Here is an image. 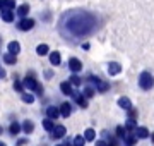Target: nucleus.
Wrapping results in <instances>:
<instances>
[{"instance_id": "4be33fe9", "label": "nucleus", "mask_w": 154, "mask_h": 146, "mask_svg": "<svg viewBox=\"0 0 154 146\" xmlns=\"http://www.w3.org/2000/svg\"><path fill=\"white\" fill-rule=\"evenodd\" d=\"M84 138H86V141H94L96 139V132H94V129H86L84 131Z\"/></svg>"}, {"instance_id": "58836bf2", "label": "nucleus", "mask_w": 154, "mask_h": 146, "mask_svg": "<svg viewBox=\"0 0 154 146\" xmlns=\"http://www.w3.org/2000/svg\"><path fill=\"white\" fill-rule=\"evenodd\" d=\"M0 134H2V127H0Z\"/></svg>"}, {"instance_id": "c85d7f7f", "label": "nucleus", "mask_w": 154, "mask_h": 146, "mask_svg": "<svg viewBox=\"0 0 154 146\" xmlns=\"http://www.w3.org/2000/svg\"><path fill=\"white\" fill-rule=\"evenodd\" d=\"M94 93H96V90H94V88H91V86H88V88H84V93H82V95L86 96V98H93Z\"/></svg>"}, {"instance_id": "473e14b6", "label": "nucleus", "mask_w": 154, "mask_h": 146, "mask_svg": "<svg viewBox=\"0 0 154 146\" xmlns=\"http://www.w3.org/2000/svg\"><path fill=\"white\" fill-rule=\"evenodd\" d=\"M14 88H16L19 93H24V84H21L19 81H14Z\"/></svg>"}, {"instance_id": "f704fd0d", "label": "nucleus", "mask_w": 154, "mask_h": 146, "mask_svg": "<svg viewBox=\"0 0 154 146\" xmlns=\"http://www.w3.org/2000/svg\"><path fill=\"white\" fill-rule=\"evenodd\" d=\"M96 146H108V144H106L105 141H101V139H99V141H96Z\"/></svg>"}, {"instance_id": "0eeeda50", "label": "nucleus", "mask_w": 154, "mask_h": 146, "mask_svg": "<svg viewBox=\"0 0 154 146\" xmlns=\"http://www.w3.org/2000/svg\"><path fill=\"white\" fill-rule=\"evenodd\" d=\"M134 134L137 136L139 139H146V138H149V136H151V132L147 131V127H144V125H140V127H137V131H135Z\"/></svg>"}, {"instance_id": "cd10ccee", "label": "nucleus", "mask_w": 154, "mask_h": 146, "mask_svg": "<svg viewBox=\"0 0 154 146\" xmlns=\"http://www.w3.org/2000/svg\"><path fill=\"white\" fill-rule=\"evenodd\" d=\"M86 144V138L84 136H75L74 138V146H84Z\"/></svg>"}, {"instance_id": "c756f323", "label": "nucleus", "mask_w": 154, "mask_h": 146, "mask_svg": "<svg viewBox=\"0 0 154 146\" xmlns=\"http://www.w3.org/2000/svg\"><path fill=\"white\" fill-rule=\"evenodd\" d=\"M116 136H118L120 139H125V136H127V129H125V127H122V125H118V127H116Z\"/></svg>"}, {"instance_id": "a211bd4d", "label": "nucleus", "mask_w": 154, "mask_h": 146, "mask_svg": "<svg viewBox=\"0 0 154 146\" xmlns=\"http://www.w3.org/2000/svg\"><path fill=\"white\" fill-rule=\"evenodd\" d=\"M127 131H137V122H135V119H127V122H125V125H123Z\"/></svg>"}, {"instance_id": "ddd939ff", "label": "nucleus", "mask_w": 154, "mask_h": 146, "mask_svg": "<svg viewBox=\"0 0 154 146\" xmlns=\"http://www.w3.org/2000/svg\"><path fill=\"white\" fill-rule=\"evenodd\" d=\"M38 83H36V81H34V79L33 78H26V79H24V88H28V90H34V91H36V90H38Z\"/></svg>"}, {"instance_id": "79ce46f5", "label": "nucleus", "mask_w": 154, "mask_h": 146, "mask_svg": "<svg viewBox=\"0 0 154 146\" xmlns=\"http://www.w3.org/2000/svg\"><path fill=\"white\" fill-rule=\"evenodd\" d=\"M108 146H111V144H108Z\"/></svg>"}, {"instance_id": "72a5a7b5", "label": "nucleus", "mask_w": 154, "mask_h": 146, "mask_svg": "<svg viewBox=\"0 0 154 146\" xmlns=\"http://www.w3.org/2000/svg\"><path fill=\"white\" fill-rule=\"evenodd\" d=\"M135 117H137V110H135V108L128 110V119H135Z\"/></svg>"}, {"instance_id": "20e7f679", "label": "nucleus", "mask_w": 154, "mask_h": 146, "mask_svg": "<svg viewBox=\"0 0 154 146\" xmlns=\"http://www.w3.org/2000/svg\"><path fill=\"white\" fill-rule=\"evenodd\" d=\"M69 69H70L72 72H79L82 69V62L79 60V59H75V57H72V59H69Z\"/></svg>"}, {"instance_id": "2f4dec72", "label": "nucleus", "mask_w": 154, "mask_h": 146, "mask_svg": "<svg viewBox=\"0 0 154 146\" xmlns=\"http://www.w3.org/2000/svg\"><path fill=\"white\" fill-rule=\"evenodd\" d=\"M14 7H16V0H5V9L14 11Z\"/></svg>"}, {"instance_id": "4c0bfd02", "label": "nucleus", "mask_w": 154, "mask_h": 146, "mask_svg": "<svg viewBox=\"0 0 154 146\" xmlns=\"http://www.w3.org/2000/svg\"><path fill=\"white\" fill-rule=\"evenodd\" d=\"M0 146H5V144H4V143H0Z\"/></svg>"}, {"instance_id": "bb28decb", "label": "nucleus", "mask_w": 154, "mask_h": 146, "mask_svg": "<svg viewBox=\"0 0 154 146\" xmlns=\"http://www.w3.org/2000/svg\"><path fill=\"white\" fill-rule=\"evenodd\" d=\"M69 83H70L72 86H79L81 83H82V81H81V78H79L77 74H72L70 78H69Z\"/></svg>"}, {"instance_id": "e433bc0d", "label": "nucleus", "mask_w": 154, "mask_h": 146, "mask_svg": "<svg viewBox=\"0 0 154 146\" xmlns=\"http://www.w3.org/2000/svg\"><path fill=\"white\" fill-rule=\"evenodd\" d=\"M151 139H152V143H154V132H152V134H151Z\"/></svg>"}, {"instance_id": "f8f14e48", "label": "nucleus", "mask_w": 154, "mask_h": 146, "mask_svg": "<svg viewBox=\"0 0 154 146\" xmlns=\"http://www.w3.org/2000/svg\"><path fill=\"white\" fill-rule=\"evenodd\" d=\"M60 113H62V117L69 119V115L72 113V107H70V103H62V105H60Z\"/></svg>"}, {"instance_id": "6e6552de", "label": "nucleus", "mask_w": 154, "mask_h": 146, "mask_svg": "<svg viewBox=\"0 0 154 146\" xmlns=\"http://www.w3.org/2000/svg\"><path fill=\"white\" fill-rule=\"evenodd\" d=\"M0 16H2V19H4L5 23H12V21H14V11L4 9V11H0Z\"/></svg>"}, {"instance_id": "aec40b11", "label": "nucleus", "mask_w": 154, "mask_h": 146, "mask_svg": "<svg viewBox=\"0 0 154 146\" xmlns=\"http://www.w3.org/2000/svg\"><path fill=\"white\" fill-rule=\"evenodd\" d=\"M28 12H29V5H28V4H22V5L17 7V14H19V16H21L22 19H26Z\"/></svg>"}, {"instance_id": "39448f33", "label": "nucleus", "mask_w": 154, "mask_h": 146, "mask_svg": "<svg viewBox=\"0 0 154 146\" xmlns=\"http://www.w3.org/2000/svg\"><path fill=\"white\" fill-rule=\"evenodd\" d=\"M120 71H122V65L118 62H110L108 64V74L110 76H116V74H120Z\"/></svg>"}, {"instance_id": "dca6fc26", "label": "nucleus", "mask_w": 154, "mask_h": 146, "mask_svg": "<svg viewBox=\"0 0 154 146\" xmlns=\"http://www.w3.org/2000/svg\"><path fill=\"white\" fill-rule=\"evenodd\" d=\"M36 53H38L39 57L48 55V53H50V46L46 45V43H41V45H38V46H36Z\"/></svg>"}, {"instance_id": "7c9ffc66", "label": "nucleus", "mask_w": 154, "mask_h": 146, "mask_svg": "<svg viewBox=\"0 0 154 146\" xmlns=\"http://www.w3.org/2000/svg\"><path fill=\"white\" fill-rule=\"evenodd\" d=\"M21 98H22V101H24V103H33V101H34V96L29 95V93H22Z\"/></svg>"}, {"instance_id": "ea45409f", "label": "nucleus", "mask_w": 154, "mask_h": 146, "mask_svg": "<svg viewBox=\"0 0 154 146\" xmlns=\"http://www.w3.org/2000/svg\"><path fill=\"white\" fill-rule=\"evenodd\" d=\"M57 146H63V144H57Z\"/></svg>"}, {"instance_id": "a878e982", "label": "nucleus", "mask_w": 154, "mask_h": 146, "mask_svg": "<svg viewBox=\"0 0 154 146\" xmlns=\"http://www.w3.org/2000/svg\"><path fill=\"white\" fill-rule=\"evenodd\" d=\"M75 101H77V103H79L82 108H88V98H86L84 95H79V96L75 98Z\"/></svg>"}, {"instance_id": "f3484780", "label": "nucleus", "mask_w": 154, "mask_h": 146, "mask_svg": "<svg viewBox=\"0 0 154 146\" xmlns=\"http://www.w3.org/2000/svg\"><path fill=\"white\" fill-rule=\"evenodd\" d=\"M43 127H45V131H48V132H53V129H55L57 125H55V122L51 120V119H45L43 120Z\"/></svg>"}, {"instance_id": "f03ea898", "label": "nucleus", "mask_w": 154, "mask_h": 146, "mask_svg": "<svg viewBox=\"0 0 154 146\" xmlns=\"http://www.w3.org/2000/svg\"><path fill=\"white\" fill-rule=\"evenodd\" d=\"M139 86H140L144 91H149V90H151V88L154 86V78H152V74L147 72V71L140 72V76H139Z\"/></svg>"}, {"instance_id": "423d86ee", "label": "nucleus", "mask_w": 154, "mask_h": 146, "mask_svg": "<svg viewBox=\"0 0 154 146\" xmlns=\"http://www.w3.org/2000/svg\"><path fill=\"white\" fill-rule=\"evenodd\" d=\"M118 107L123 108V110H132V101L128 100L127 96H120L118 98Z\"/></svg>"}, {"instance_id": "9b49d317", "label": "nucleus", "mask_w": 154, "mask_h": 146, "mask_svg": "<svg viewBox=\"0 0 154 146\" xmlns=\"http://www.w3.org/2000/svg\"><path fill=\"white\" fill-rule=\"evenodd\" d=\"M50 62H51V65H60L62 62L60 52H50Z\"/></svg>"}, {"instance_id": "7ed1b4c3", "label": "nucleus", "mask_w": 154, "mask_h": 146, "mask_svg": "<svg viewBox=\"0 0 154 146\" xmlns=\"http://www.w3.org/2000/svg\"><path fill=\"white\" fill-rule=\"evenodd\" d=\"M33 26H34L33 19H21L17 23V29H21V31H29V29H33Z\"/></svg>"}, {"instance_id": "a19ab883", "label": "nucleus", "mask_w": 154, "mask_h": 146, "mask_svg": "<svg viewBox=\"0 0 154 146\" xmlns=\"http://www.w3.org/2000/svg\"><path fill=\"white\" fill-rule=\"evenodd\" d=\"M67 146H74V144H67Z\"/></svg>"}, {"instance_id": "c9c22d12", "label": "nucleus", "mask_w": 154, "mask_h": 146, "mask_svg": "<svg viewBox=\"0 0 154 146\" xmlns=\"http://www.w3.org/2000/svg\"><path fill=\"white\" fill-rule=\"evenodd\" d=\"M5 9V0H0V11H4Z\"/></svg>"}, {"instance_id": "2eb2a0df", "label": "nucleus", "mask_w": 154, "mask_h": 146, "mask_svg": "<svg viewBox=\"0 0 154 146\" xmlns=\"http://www.w3.org/2000/svg\"><path fill=\"white\" fill-rule=\"evenodd\" d=\"M60 90H62V93L63 95H70L72 96V93H74V90H72V84L69 83V81H63L60 84Z\"/></svg>"}, {"instance_id": "6ab92c4d", "label": "nucleus", "mask_w": 154, "mask_h": 146, "mask_svg": "<svg viewBox=\"0 0 154 146\" xmlns=\"http://www.w3.org/2000/svg\"><path fill=\"white\" fill-rule=\"evenodd\" d=\"M22 131L26 132V134H31L34 131V124L33 120H24V124H22Z\"/></svg>"}, {"instance_id": "f257e3e1", "label": "nucleus", "mask_w": 154, "mask_h": 146, "mask_svg": "<svg viewBox=\"0 0 154 146\" xmlns=\"http://www.w3.org/2000/svg\"><path fill=\"white\" fill-rule=\"evenodd\" d=\"M69 17V23L65 24L69 33L75 34V36H84L93 31L94 28V17L88 12H74L70 16H65Z\"/></svg>"}, {"instance_id": "4468645a", "label": "nucleus", "mask_w": 154, "mask_h": 146, "mask_svg": "<svg viewBox=\"0 0 154 146\" xmlns=\"http://www.w3.org/2000/svg\"><path fill=\"white\" fill-rule=\"evenodd\" d=\"M7 48H9V53H12V55H17V53L21 52V45H19V41H11Z\"/></svg>"}, {"instance_id": "393cba45", "label": "nucleus", "mask_w": 154, "mask_h": 146, "mask_svg": "<svg viewBox=\"0 0 154 146\" xmlns=\"http://www.w3.org/2000/svg\"><path fill=\"white\" fill-rule=\"evenodd\" d=\"M137 139H139V138H137L135 134H134V136H132V134H127L123 141H125V143H127L128 146H132V144H135V143H137Z\"/></svg>"}, {"instance_id": "412c9836", "label": "nucleus", "mask_w": 154, "mask_h": 146, "mask_svg": "<svg viewBox=\"0 0 154 146\" xmlns=\"http://www.w3.org/2000/svg\"><path fill=\"white\" fill-rule=\"evenodd\" d=\"M9 129H11V134L12 136H16V134H19V132L22 131V125H21V124H17V122H12Z\"/></svg>"}, {"instance_id": "9d476101", "label": "nucleus", "mask_w": 154, "mask_h": 146, "mask_svg": "<svg viewBox=\"0 0 154 146\" xmlns=\"http://www.w3.org/2000/svg\"><path fill=\"white\" fill-rule=\"evenodd\" d=\"M46 115H48V119L55 120L58 115H62V113H60V108H57V107H48V108H46Z\"/></svg>"}, {"instance_id": "b1692460", "label": "nucleus", "mask_w": 154, "mask_h": 146, "mask_svg": "<svg viewBox=\"0 0 154 146\" xmlns=\"http://www.w3.org/2000/svg\"><path fill=\"white\" fill-rule=\"evenodd\" d=\"M108 83H105V81H99L98 84H96V91H99V93H105V91H108Z\"/></svg>"}, {"instance_id": "1a4fd4ad", "label": "nucleus", "mask_w": 154, "mask_h": 146, "mask_svg": "<svg viewBox=\"0 0 154 146\" xmlns=\"http://www.w3.org/2000/svg\"><path fill=\"white\" fill-rule=\"evenodd\" d=\"M65 134H67V129L63 127V125H57L55 129H53V132H51V136H53V138H57V139L63 138Z\"/></svg>"}, {"instance_id": "5701e85b", "label": "nucleus", "mask_w": 154, "mask_h": 146, "mask_svg": "<svg viewBox=\"0 0 154 146\" xmlns=\"http://www.w3.org/2000/svg\"><path fill=\"white\" fill-rule=\"evenodd\" d=\"M4 62L9 64V65H14V64L17 62V57L12 55V53H5V55H4Z\"/></svg>"}]
</instances>
